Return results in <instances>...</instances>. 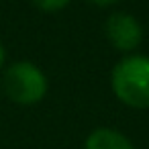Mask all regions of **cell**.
Wrapping results in <instances>:
<instances>
[{"label": "cell", "instance_id": "3957f363", "mask_svg": "<svg viewBox=\"0 0 149 149\" xmlns=\"http://www.w3.org/2000/svg\"><path fill=\"white\" fill-rule=\"evenodd\" d=\"M104 31H106V37L108 41L120 49V51H131L135 49L139 43H141V37H143V31H141V25L127 13H114L108 17L106 25H104Z\"/></svg>", "mask_w": 149, "mask_h": 149}, {"label": "cell", "instance_id": "6da1fadb", "mask_svg": "<svg viewBox=\"0 0 149 149\" xmlns=\"http://www.w3.org/2000/svg\"><path fill=\"white\" fill-rule=\"evenodd\" d=\"M112 90L133 108H149V57L133 55L112 70Z\"/></svg>", "mask_w": 149, "mask_h": 149}, {"label": "cell", "instance_id": "8992f818", "mask_svg": "<svg viewBox=\"0 0 149 149\" xmlns=\"http://www.w3.org/2000/svg\"><path fill=\"white\" fill-rule=\"evenodd\" d=\"M90 2H94V4H98V6H108V4H114L116 0H90Z\"/></svg>", "mask_w": 149, "mask_h": 149}, {"label": "cell", "instance_id": "52a82bcc", "mask_svg": "<svg viewBox=\"0 0 149 149\" xmlns=\"http://www.w3.org/2000/svg\"><path fill=\"white\" fill-rule=\"evenodd\" d=\"M2 61H4V49H2V45H0V65H2Z\"/></svg>", "mask_w": 149, "mask_h": 149}, {"label": "cell", "instance_id": "5b68a950", "mask_svg": "<svg viewBox=\"0 0 149 149\" xmlns=\"http://www.w3.org/2000/svg\"><path fill=\"white\" fill-rule=\"evenodd\" d=\"M33 2L45 13H55V10H61L70 0H33Z\"/></svg>", "mask_w": 149, "mask_h": 149}, {"label": "cell", "instance_id": "7a4b0ae2", "mask_svg": "<svg viewBox=\"0 0 149 149\" xmlns=\"http://www.w3.org/2000/svg\"><path fill=\"white\" fill-rule=\"evenodd\" d=\"M2 88H4V94L13 102L35 104L45 96L47 80L37 65L29 61H19V63H13L4 72Z\"/></svg>", "mask_w": 149, "mask_h": 149}, {"label": "cell", "instance_id": "277c9868", "mask_svg": "<svg viewBox=\"0 0 149 149\" xmlns=\"http://www.w3.org/2000/svg\"><path fill=\"white\" fill-rule=\"evenodd\" d=\"M84 149H135L133 143L118 131L112 129H96L88 135Z\"/></svg>", "mask_w": 149, "mask_h": 149}]
</instances>
